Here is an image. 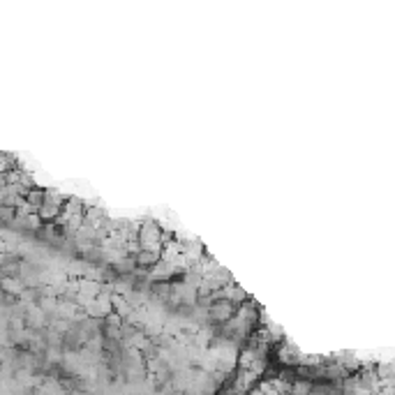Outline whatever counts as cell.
Wrapping results in <instances>:
<instances>
[{
	"label": "cell",
	"instance_id": "6da1fadb",
	"mask_svg": "<svg viewBox=\"0 0 395 395\" xmlns=\"http://www.w3.org/2000/svg\"><path fill=\"white\" fill-rule=\"evenodd\" d=\"M233 314V301H215L208 303V319L213 321H229Z\"/></svg>",
	"mask_w": 395,
	"mask_h": 395
},
{
	"label": "cell",
	"instance_id": "7a4b0ae2",
	"mask_svg": "<svg viewBox=\"0 0 395 395\" xmlns=\"http://www.w3.org/2000/svg\"><path fill=\"white\" fill-rule=\"evenodd\" d=\"M157 259H160V252L157 250H139L136 252V256H134V264L139 266V268H153L155 264H157Z\"/></svg>",
	"mask_w": 395,
	"mask_h": 395
},
{
	"label": "cell",
	"instance_id": "3957f363",
	"mask_svg": "<svg viewBox=\"0 0 395 395\" xmlns=\"http://www.w3.org/2000/svg\"><path fill=\"white\" fill-rule=\"evenodd\" d=\"M24 196H26V201H28V204L33 206L35 210H37L40 206L44 204V190H40V187H35V185H30L28 190H26Z\"/></svg>",
	"mask_w": 395,
	"mask_h": 395
},
{
	"label": "cell",
	"instance_id": "277c9868",
	"mask_svg": "<svg viewBox=\"0 0 395 395\" xmlns=\"http://www.w3.org/2000/svg\"><path fill=\"white\" fill-rule=\"evenodd\" d=\"M113 303H116V305H113V307H116V312H118V314H127V312H130V305H127V301H125V298H121V296H113Z\"/></svg>",
	"mask_w": 395,
	"mask_h": 395
}]
</instances>
